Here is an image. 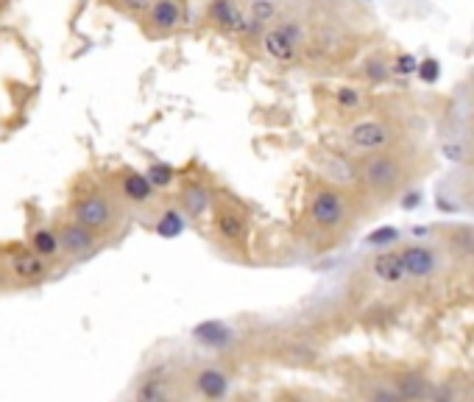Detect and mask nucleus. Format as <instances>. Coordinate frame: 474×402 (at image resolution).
Instances as JSON below:
<instances>
[{
	"mask_svg": "<svg viewBox=\"0 0 474 402\" xmlns=\"http://www.w3.org/2000/svg\"><path fill=\"white\" fill-rule=\"evenodd\" d=\"M193 335L201 341V344H210V346H226L232 341V329L221 322H204L193 329Z\"/></svg>",
	"mask_w": 474,
	"mask_h": 402,
	"instance_id": "7",
	"label": "nucleus"
},
{
	"mask_svg": "<svg viewBox=\"0 0 474 402\" xmlns=\"http://www.w3.org/2000/svg\"><path fill=\"white\" fill-rule=\"evenodd\" d=\"M416 204H418V193H413V196H407V201H404V207H407V210H413Z\"/></svg>",
	"mask_w": 474,
	"mask_h": 402,
	"instance_id": "28",
	"label": "nucleus"
},
{
	"mask_svg": "<svg viewBox=\"0 0 474 402\" xmlns=\"http://www.w3.org/2000/svg\"><path fill=\"white\" fill-rule=\"evenodd\" d=\"M210 17L218 23V25H224V28H240V11L235 8V3L232 0H212V6H210Z\"/></svg>",
	"mask_w": 474,
	"mask_h": 402,
	"instance_id": "10",
	"label": "nucleus"
},
{
	"mask_svg": "<svg viewBox=\"0 0 474 402\" xmlns=\"http://www.w3.org/2000/svg\"><path fill=\"white\" fill-rule=\"evenodd\" d=\"M262 45H265V51H268L274 59H279V62H288V59H293V54H296V37L290 34V28L268 31L265 39H262Z\"/></svg>",
	"mask_w": 474,
	"mask_h": 402,
	"instance_id": "4",
	"label": "nucleus"
},
{
	"mask_svg": "<svg viewBox=\"0 0 474 402\" xmlns=\"http://www.w3.org/2000/svg\"><path fill=\"white\" fill-rule=\"evenodd\" d=\"M399 394H402V397H410V400L424 397V380H421V377H416V375L399 377Z\"/></svg>",
	"mask_w": 474,
	"mask_h": 402,
	"instance_id": "18",
	"label": "nucleus"
},
{
	"mask_svg": "<svg viewBox=\"0 0 474 402\" xmlns=\"http://www.w3.org/2000/svg\"><path fill=\"white\" fill-rule=\"evenodd\" d=\"M399 179H402L399 165L391 157H374L366 165V182L377 190H391Z\"/></svg>",
	"mask_w": 474,
	"mask_h": 402,
	"instance_id": "2",
	"label": "nucleus"
},
{
	"mask_svg": "<svg viewBox=\"0 0 474 402\" xmlns=\"http://www.w3.org/2000/svg\"><path fill=\"white\" fill-rule=\"evenodd\" d=\"M148 179H151V184L165 187V184H170V179H173V170H170L167 165H151V168H148Z\"/></svg>",
	"mask_w": 474,
	"mask_h": 402,
	"instance_id": "19",
	"label": "nucleus"
},
{
	"mask_svg": "<svg viewBox=\"0 0 474 402\" xmlns=\"http://www.w3.org/2000/svg\"><path fill=\"white\" fill-rule=\"evenodd\" d=\"M396 238H399V232L391 230V227H385V230L371 232V235H369V243H371V246H388V243H394Z\"/></svg>",
	"mask_w": 474,
	"mask_h": 402,
	"instance_id": "23",
	"label": "nucleus"
},
{
	"mask_svg": "<svg viewBox=\"0 0 474 402\" xmlns=\"http://www.w3.org/2000/svg\"><path fill=\"white\" fill-rule=\"evenodd\" d=\"M34 246H37L39 254H53L59 241H56L51 232H37V235H34Z\"/></svg>",
	"mask_w": 474,
	"mask_h": 402,
	"instance_id": "20",
	"label": "nucleus"
},
{
	"mask_svg": "<svg viewBox=\"0 0 474 402\" xmlns=\"http://www.w3.org/2000/svg\"><path fill=\"white\" fill-rule=\"evenodd\" d=\"M148 193H151V179H148V176H137V173H134V176L126 179V196H129V199L146 201Z\"/></svg>",
	"mask_w": 474,
	"mask_h": 402,
	"instance_id": "14",
	"label": "nucleus"
},
{
	"mask_svg": "<svg viewBox=\"0 0 474 402\" xmlns=\"http://www.w3.org/2000/svg\"><path fill=\"white\" fill-rule=\"evenodd\" d=\"M402 263H404V274H413V277H427L433 271V254L421 246H410L402 251Z\"/></svg>",
	"mask_w": 474,
	"mask_h": 402,
	"instance_id": "6",
	"label": "nucleus"
},
{
	"mask_svg": "<svg viewBox=\"0 0 474 402\" xmlns=\"http://www.w3.org/2000/svg\"><path fill=\"white\" fill-rule=\"evenodd\" d=\"M151 17L162 28H173L179 23V8H176L173 0H159L157 6H154V11H151Z\"/></svg>",
	"mask_w": 474,
	"mask_h": 402,
	"instance_id": "13",
	"label": "nucleus"
},
{
	"mask_svg": "<svg viewBox=\"0 0 474 402\" xmlns=\"http://www.w3.org/2000/svg\"><path fill=\"white\" fill-rule=\"evenodd\" d=\"M338 101H340L343 106H352V103H357L360 98H357V92H354L352 87H343V89H338Z\"/></svg>",
	"mask_w": 474,
	"mask_h": 402,
	"instance_id": "25",
	"label": "nucleus"
},
{
	"mask_svg": "<svg viewBox=\"0 0 474 402\" xmlns=\"http://www.w3.org/2000/svg\"><path fill=\"white\" fill-rule=\"evenodd\" d=\"M126 6L140 11V8H148V6H151V0H126Z\"/></svg>",
	"mask_w": 474,
	"mask_h": 402,
	"instance_id": "27",
	"label": "nucleus"
},
{
	"mask_svg": "<svg viewBox=\"0 0 474 402\" xmlns=\"http://www.w3.org/2000/svg\"><path fill=\"white\" fill-rule=\"evenodd\" d=\"M369 76H371V79H385V65L371 62V65H369Z\"/></svg>",
	"mask_w": 474,
	"mask_h": 402,
	"instance_id": "26",
	"label": "nucleus"
},
{
	"mask_svg": "<svg viewBox=\"0 0 474 402\" xmlns=\"http://www.w3.org/2000/svg\"><path fill=\"white\" fill-rule=\"evenodd\" d=\"M218 230H221V235H224V238L237 241V238L243 235V218H240V215H232V213H226V215H221V218H218Z\"/></svg>",
	"mask_w": 474,
	"mask_h": 402,
	"instance_id": "17",
	"label": "nucleus"
},
{
	"mask_svg": "<svg viewBox=\"0 0 474 402\" xmlns=\"http://www.w3.org/2000/svg\"><path fill=\"white\" fill-rule=\"evenodd\" d=\"M181 201H184V210H187L190 215H201V213L210 207V193H207L204 187L193 184V187H187V190L181 193Z\"/></svg>",
	"mask_w": 474,
	"mask_h": 402,
	"instance_id": "12",
	"label": "nucleus"
},
{
	"mask_svg": "<svg viewBox=\"0 0 474 402\" xmlns=\"http://www.w3.org/2000/svg\"><path fill=\"white\" fill-rule=\"evenodd\" d=\"M366 3H371V0H366Z\"/></svg>",
	"mask_w": 474,
	"mask_h": 402,
	"instance_id": "29",
	"label": "nucleus"
},
{
	"mask_svg": "<svg viewBox=\"0 0 474 402\" xmlns=\"http://www.w3.org/2000/svg\"><path fill=\"white\" fill-rule=\"evenodd\" d=\"M62 246H65L68 251H73V254H81V251L92 249V235L87 232V227H84V224L65 227V232H62Z\"/></svg>",
	"mask_w": 474,
	"mask_h": 402,
	"instance_id": "11",
	"label": "nucleus"
},
{
	"mask_svg": "<svg viewBox=\"0 0 474 402\" xmlns=\"http://www.w3.org/2000/svg\"><path fill=\"white\" fill-rule=\"evenodd\" d=\"M352 143L357 149H380L388 143V129L383 123H374V120H363V123H354L352 132H349Z\"/></svg>",
	"mask_w": 474,
	"mask_h": 402,
	"instance_id": "3",
	"label": "nucleus"
},
{
	"mask_svg": "<svg viewBox=\"0 0 474 402\" xmlns=\"http://www.w3.org/2000/svg\"><path fill=\"white\" fill-rule=\"evenodd\" d=\"M14 271H17L20 277H25V279L39 277V274H42V260L34 257V254H20V257L14 260Z\"/></svg>",
	"mask_w": 474,
	"mask_h": 402,
	"instance_id": "15",
	"label": "nucleus"
},
{
	"mask_svg": "<svg viewBox=\"0 0 474 402\" xmlns=\"http://www.w3.org/2000/svg\"><path fill=\"white\" fill-rule=\"evenodd\" d=\"M181 230H184V221H181V215L179 213H165L162 218H159V227L157 232L162 238H176V235H181Z\"/></svg>",
	"mask_w": 474,
	"mask_h": 402,
	"instance_id": "16",
	"label": "nucleus"
},
{
	"mask_svg": "<svg viewBox=\"0 0 474 402\" xmlns=\"http://www.w3.org/2000/svg\"><path fill=\"white\" fill-rule=\"evenodd\" d=\"M418 76H421V81H438V76H441V70H438V62L435 59H424V62H418Z\"/></svg>",
	"mask_w": 474,
	"mask_h": 402,
	"instance_id": "22",
	"label": "nucleus"
},
{
	"mask_svg": "<svg viewBox=\"0 0 474 402\" xmlns=\"http://www.w3.org/2000/svg\"><path fill=\"white\" fill-rule=\"evenodd\" d=\"M196 386H198V391L204 394V397H210V400H221L224 394H226V377L221 375V372H215V369H204L198 377H196Z\"/></svg>",
	"mask_w": 474,
	"mask_h": 402,
	"instance_id": "8",
	"label": "nucleus"
},
{
	"mask_svg": "<svg viewBox=\"0 0 474 402\" xmlns=\"http://www.w3.org/2000/svg\"><path fill=\"white\" fill-rule=\"evenodd\" d=\"M413 70H418V62H416L410 54H404V56H399V59H396V73L407 76V73H413Z\"/></svg>",
	"mask_w": 474,
	"mask_h": 402,
	"instance_id": "24",
	"label": "nucleus"
},
{
	"mask_svg": "<svg viewBox=\"0 0 474 402\" xmlns=\"http://www.w3.org/2000/svg\"><path fill=\"white\" fill-rule=\"evenodd\" d=\"M313 218L321 227H326V230L338 227L340 218H343V201H340V196H335L329 190L316 193V199H313Z\"/></svg>",
	"mask_w": 474,
	"mask_h": 402,
	"instance_id": "1",
	"label": "nucleus"
},
{
	"mask_svg": "<svg viewBox=\"0 0 474 402\" xmlns=\"http://www.w3.org/2000/svg\"><path fill=\"white\" fill-rule=\"evenodd\" d=\"M76 218H79V224L84 227H103L106 221H109V204L101 199V196H89V199H84L79 207H76Z\"/></svg>",
	"mask_w": 474,
	"mask_h": 402,
	"instance_id": "5",
	"label": "nucleus"
},
{
	"mask_svg": "<svg viewBox=\"0 0 474 402\" xmlns=\"http://www.w3.org/2000/svg\"><path fill=\"white\" fill-rule=\"evenodd\" d=\"M374 271H377V277H383V279H388V282H396V279H402V274H404V263H402V254H391V251H383L377 260H374Z\"/></svg>",
	"mask_w": 474,
	"mask_h": 402,
	"instance_id": "9",
	"label": "nucleus"
},
{
	"mask_svg": "<svg viewBox=\"0 0 474 402\" xmlns=\"http://www.w3.org/2000/svg\"><path fill=\"white\" fill-rule=\"evenodd\" d=\"M251 14H254V23H265L274 17V3L271 0H257L251 6Z\"/></svg>",
	"mask_w": 474,
	"mask_h": 402,
	"instance_id": "21",
	"label": "nucleus"
}]
</instances>
